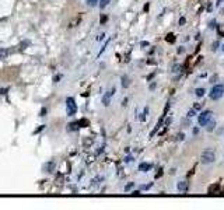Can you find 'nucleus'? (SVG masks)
<instances>
[{"mask_svg":"<svg viewBox=\"0 0 224 210\" xmlns=\"http://www.w3.org/2000/svg\"><path fill=\"white\" fill-rule=\"evenodd\" d=\"M66 112H67V116H73L77 112V105H76V101H74L73 97L66 98Z\"/></svg>","mask_w":224,"mask_h":210,"instance_id":"nucleus-1","label":"nucleus"},{"mask_svg":"<svg viewBox=\"0 0 224 210\" xmlns=\"http://www.w3.org/2000/svg\"><path fill=\"white\" fill-rule=\"evenodd\" d=\"M210 98L212 100H214V101H217V100H220L221 97L224 95V85L223 84H216V85H213V88L212 91H210Z\"/></svg>","mask_w":224,"mask_h":210,"instance_id":"nucleus-2","label":"nucleus"},{"mask_svg":"<svg viewBox=\"0 0 224 210\" xmlns=\"http://www.w3.org/2000/svg\"><path fill=\"white\" fill-rule=\"evenodd\" d=\"M212 118H213V112H212V111H203V112H202L199 116H198V122H199L200 126H206L209 122L212 121Z\"/></svg>","mask_w":224,"mask_h":210,"instance_id":"nucleus-3","label":"nucleus"},{"mask_svg":"<svg viewBox=\"0 0 224 210\" xmlns=\"http://www.w3.org/2000/svg\"><path fill=\"white\" fill-rule=\"evenodd\" d=\"M214 160H216V156H214V153H213L212 150H206L200 156V161L203 162V164H212Z\"/></svg>","mask_w":224,"mask_h":210,"instance_id":"nucleus-4","label":"nucleus"},{"mask_svg":"<svg viewBox=\"0 0 224 210\" xmlns=\"http://www.w3.org/2000/svg\"><path fill=\"white\" fill-rule=\"evenodd\" d=\"M114 93H116V90H115V87H112V88H109L105 94H104V97H102V104L105 105V107H108V105L111 104V98H112Z\"/></svg>","mask_w":224,"mask_h":210,"instance_id":"nucleus-5","label":"nucleus"},{"mask_svg":"<svg viewBox=\"0 0 224 210\" xmlns=\"http://www.w3.org/2000/svg\"><path fill=\"white\" fill-rule=\"evenodd\" d=\"M176 188H178L179 192H182V193H185L188 190V182L186 181H179L178 185H176Z\"/></svg>","mask_w":224,"mask_h":210,"instance_id":"nucleus-6","label":"nucleus"},{"mask_svg":"<svg viewBox=\"0 0 224 210\" xmlns=\"http://www.w3.org/2000/svg\"><path fill=\"white\" fill-rule=\"evenodd\" d=\"M11 53V51L7 48H0V60H3V59H6V57L8 56Z\"/></svg>","mask_w":224,"mask_h":210,"instance_id":"nucleus-7","label":"nucleus"},{"mask_svg":"<svg viewBox=\"0 0 224 210\" xmlns=\"http://www.w3.org/2000/svg\"><path fill=\"white\" fill-rule=\"evenodd\" d=\"M78 128H80V123H78V122H72V123L67 125V130H69V132H74V130H77Z\"/></svg>","mask_w":224,"mask_h":210,"instance_id":"nucleus-8","label":"nucleus"},{"mask_svg":"<svg viewBox=\"0 0 224 210\" xmlns=\"http://www.w3.org/2000/svg\"><path fill=\"white\" fill-rule=\"evenodd\" d=\"M149 170H151V165L147 164V162H142V164L139 165V171H142V172H147Z\"/></svg>","mask_w":224,"mask_h":210,"instance_id":"nucleus-9","label":"nucleus"},{"mask_svg":"<svg viewBox=\"0 0 224 210\" xmlns=\"http://www.w3.org/2000/svg\"><path fill=\"white\" fill-rule=\"evenodd\" d=\"M219 188H220V185H219V184H213V185H210V188H209L207 192L210 195H213L214 192H217V190H219Z\"/></svg>","mask_w":224,"mask_h":210,"instance_id":"nucleus-10","label":"nucleus"},{"mask_svg":"<svg viewBox=\"0 0 224 210\" xmlns=\"http://www.w3.org/2000/svg\"><path fill=\"white\" fill-rule=\"evenodd\" d=\"M206 126H207V128H206V130H207V132H213V129H214V126H216V122H214V121H210V122H209V123H207V125H206Z\"/></svg>","mask_w":224,"mask_h":210,"instance_id":"nucleus-11","label":"nucleus"},{"mask_svg":"<svg viewBox=\"0 0 224 210\" xmlns=\"http://www.w3.org/2000/svg\"><path fill=\"white\" fill-rule=\"evenodd\" d=\"M111 3V0H100V8H105L106 6H108V4Z\"/></svg>","mask_w":224,"mask_h":210,"instance_id":"nucleus-12","label":"nucleus"},{"mask_svg":"<svg viewBox=\"0 0 224 210\" xmlns=\"http://www.w3.org/2000/svg\"><path fill=\"white\" fill-rule=\"evenodd\" d=\"M204 93H206V91H204V88H196L195 90V94L198 95V97H203Z\"/></svg>","mask_w":224,"mask_h":210,"instance_id":"nucleus-13","label":"nucleus"},{"mask_svg":"<svg viewBox=\"0 0 224 210\" xmlns=\"http://www.w3.org/2000/svg\"><path fill=\"white\" fill-rule=\"evenodd\" d=\"M165 39H167V42H171L172 44V42H175V35H174V34H168Z\"/></svg>","mask_w":224,"mask_h":210,"instance_id":"nucleus-14","label":"nucleus"},{"mask_svg":"<svg viewBox=\"0 0 224 210\" xmlns=\"http://www.w3.org/2000/svg\"><path fill=\"white\" fill-rule=\"evenodd\" d=\"M100 3V0H87V4H88L90 7H94V6H97Z\"/></svg>","mask_w":224,"mask_h":210,"instance_id":"nucleus-15","label":"nucleus"},{"mask_svg":"<svg viewBox=\"0 0 224 210\" xmlns=\"http://www.w3.org/2000/svg\"><path fill=\"white\" fill-rule=\"evenodd\" d=\"M122 85L125 87V88H126L127 85H129V79H127V77H125V76L122 77Z\"/></svg>","mask_w":224,"mask_h":210,"instance_id":"nucleus-16","label":"nucleus"},{"mask_svg":"<svg viewBox=\"0 0 224 210\" xmlns=\"http://www.w3.org/2000/svg\"><path fill=\"white\" fill-rule=\"evenodd\" d=\"M147 112H149V108H144V111H143V113L142 115H140V121H144V119H146V115H147Z\"/></svg>","mask_w":224,"mask_h":210,"instance_id":"nucleus-17","label":"nucleus"},{"mask_svg":"<svg viewBox=\"0 0 224 210\" xmlns=\"http://www.w3.org/2000/svg\"><path fill=\"white\" fill-rule=\"evenodd\" d=\"M78 123H80V126H83V128L88 126V121H87V119H81V121L78 122Z\"/></svg>","mask_w":224,"mask_h":210,"instance_id":"nucleus-18","label":"nucleus"},{"mask_svg":"<svg viewBox=\"0 0 224 210\" xmlns=\"http://www.w3.org/2000/svg\"><path fill=\"white\" fill-rule=\"evenodd\" d=\"M196 115V109L193 108V109H191L189 112H188V118H192V116H195Z\"/></svg>","mask_w":224,"mask_h":210,"instance_id":"nucleus-19","label":"nucleus"},{"mask_svg":"<svg viewBox=\"0 0 224 210\" xmlns=\"http://www.w3.org/2000/svg\"><path fill=\"white\" fill-rule=\"evenodd\" d=\"M179 69H182V66H179V65H175V66H174V72H175V73L181 72V70H179Z\"/></svg>","mask_w":224,"mask_h":210,"instance_id":"nucleus-20","label":"nucleus"},{"mask_svg":"<svg viewBox=\"0 0 224 210\" xmlns=\"http://www.w3.org/2000/svg\"><path fill=\"white\" fill-rule=\"evenodd\" d=\"M209 27H210V28H214V27H217L216 21H214V20H212V21H210V25H209Z\"/></svg>","mask_w":224,"mask_h":210,"instance_id":"nucleus-21","label":"nucleus"},{"mask_svg":"<svg viewBox=\"0 0 224 210\" xmlns=\"http://www.w3.org/2000/svg\"><path fill=\"white\" fill-rule=\"evenodd\" d=\"M193 108H195V109H196V111H199V109H200V108H202V105H200V104H199V102H196V104H195V105H193Z\"/></svg>","mask_w":224,"mask_h":210,"instance_id":"nucleus-22","label":"nucleus"},{"mask_svg":"<svg viewBox=\"0 0 224 210\" xmlns=\"http://www.w3.org/2000/svg\"><path fill=\"white\" fill-rule=\"evenodd\" d=\"M217 48H219V42H213V45H212V49H213V51H216Z\"/></svg>","mask_w":224,"mask_h":210,"instance_id":"nucleus-23","label":"nucleus"},{"mask_svg":"<svg viewBox=\"0 0 224 210\" xmlns=\"http://www.w3.org/2000/svg\"><path fill=\"white\" fill-rule=\"evenodd\" d=\"M168 109H170V102H167V105H165V109H164V116H165V113L168 112Z\"/></svg>","mask_w":224,"mask_h":210,"instance_id":"nucleus-24","label":"nucleus"},{"mask_svg":"<svg viewBox=\"0 0 224 210\" xmlns=\"http://www.w3.org/2000/svg\"><path fill=\"white\" fill-rule=\"evenodd\" d=\"M46 168H48V172H51V170H52V168H53V162H49V164H48V165H46Z\"/></svg>","mask_w":224,"mask_h":210,"instance_id":"nucleus-25","label":"nucleus"},{"mask_svg":"<svg viewBox=\"0 0 224 210\" xmlns=\"http://www.w3.org/2000/svg\"><path fill=\"white\" fill-rule=\"evenodd\" d=\"M132 186H133V182H130V184H127L126 186H125V190H129L132 188Z\"/></svg>","mask_w":224,"mask_h":210,"instance_id":"nucleus-26","label":"nucleus"},{"mask_svg":"<svg viewBox=\"0 0 224 210\" xmlns=\"http://www.w3.org/2000/svg\"><path fill=\"white\" fill-rule=\"evenodd\" d=\"M106 20H108V18H106V16H102V17H101V20H100V21H101V24H104V23H105Z\"/></svg>","mask_w":224,"mask_h":210,"instance_id":"nucleus-27","label":"nucleus"},{"mask_svg":"<svg viewBox=\"0 0 224 210\" xmlns=\"http://www.w3.org/2000/svg\"><path fill=\"white\" fill-rule=\"evenodd\" d=\"M183 139H185V134H183V133H179V134H178V140H183Z\"/></svg>","mask_w":224,"mask_h":210,"instance_id":"nucleus-28","label":"nucleus"},{"mask_svg":"<svg viewBox=\"0 0 224 210\" xmlns=\"http://www.w3.org/2000/svg\"><path fill=\"white\" fill-rule=\"evenodd\" d=\"M185 18H183V17H181V18H179V25H182V24H185Z\"/></svg>","mask_w":224,"mask_h":210,"instance_id":"nucleus-29","label":"nucleus"},{"mask_svg":"<svg viewBox=\"0 0 224 210\" xmlns=\"http://www.w3.org/2000/svg\"><path fill=\"white\" fill-rule=\"evenodd\" d=\"M223 2H224V0H217V2H216V6H221V4H223Z\"/></svg>","mask_w":224,"mask_h":210,"instance_id":"nucleus-30","label":"nucleus"},{"mask_svg":"<svg viewBox=\"0 0 224 210\" xmlns=\"http://www.w3.org/2000/svg\"><path fill=\"white\" fill-rule=\"evenodd\" d=\"M45 113H46V108H44L41 111V116H45Z\"/></svg>","mask_w":224,"mask_h":210,"instance_id":"nucleus-31","label":"nucleus"},{"mask_svg":"<svg viewBox=\"0 0 224 210\" xmlns=\"http://www.w3.org/2000/svg\"><path fill=\"white\" fill-rule=\"evenodd\" d=\"M132 195H133V196H136V195H137V196H139V195H140V192H139V190H134V192H132Z\"/></svg>","mask_w":224,"mask_h":210,"instance_id":"nucleus-32","label":"nucleus"},{"mask_svg":"<svg viewBox=\"0 0 224 210\" xmlns=\"http://www.w3.org/2000/svg\"><path fill=\"white\" fill-rule=\"evenodd\" d=\"M171 121H172V118H168L167 122H165V125H170V123H171Z\"/></svg>","mask_w":224,"mask_h":210,"instance_id":"nucleus-33","label":"nucleus"},{"mask_svg":"<svg viewBox=\"0 0 224 210\" xmlns=\"http://www.w3.org/2000/svg\"><path fill=\"white\" fill-rule=\"evenodd\" d=\"M155 88V83H151L150 84V90H154Z\"/></svg>","mask_w":224,"mask_h":210,"instance_id":"nucleus-34","label":"nucleus"},{"mask_svg":"<svg viewBox=\"0 0 224 210\" xmlns=\"http://www.w3.org/2000/svg\"><path fill=\"white\" fill-rule=\"evenodd\" d=\"M140 45H142V46H147V45H149V42H146V41H143V42H142V44H140Z\"/></svg>","mask_w":224,"mask_h":210,"instance_id":"nucleus-35","label":"nucleus"},{"mask_svg":"<svg viewBox=\"0 0 224 210\" xmlns=\"http://www.w3.org/2000/svg\"><path fill=\"white\" fill-rule=\"evenodd\" d=\"M223 51H224V45H223Z\"/></svg>","mask_w":224,"mask_h":210,"instance_id":"nucleus-36","label":"nucleus"}]
</instances>
